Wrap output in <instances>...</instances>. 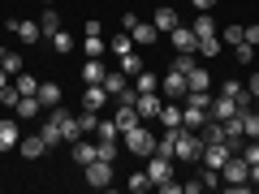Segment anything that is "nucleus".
Listing matches in <instances>:
<instances>
[{
    "mask_svg": "<svg viewBox=\"0 0 259 194\" xmlns=\"http://www.w3.org/2000/svg\"><path fill=\"white\" fill-rule=\"evenodd\" d=\"M194 35L199 39H207V35H221V30H216V18H212V9H199V18H194Z\"/></svg>",
    "mask_w": 259,
    "mask_h": 194,
    "instance_id": "obj_18",
    "label": "nucleus"
},
{
    "mask_svg": "<svg viewBox=\"0 0 259 194\" xmlns=\"http://www.w3.org/2000/svg\"><path fill=\"white\" fill-rule=\"evenodd\" d=\"M39 100H44V108H61V86L56 82H39Z\"/></svg>",
    "mask_w": 259,
    "mask_h": 194,
    "instance_id": "obj_24",
    "label": "nucleus"
},
{
    "mask_svg": "<svg viewBox=\"0 0 259 194\" xmlns=\"http://www.w3.org/2000/svg\"><path fill=\"white\" fill-rule=\"evenodd\" d=\"M0 69H5V74H22V56H18V52H5Z\"/></svg>",
    "mask_w": 259,
    "mask_h": 194,
    "instance_id": "obj_37",
    "label": "nucleus"
},
{
    "mask_svg": "<svg viewBox=\"0 0 259 194\" xmlns=\"http://www.w3.org/2000/svg\"><path fill=\"white\" fill-rule=\"evenodd\" d=\"M233 112H242V108H238V100H229V95H221V100H212V108H207V117H212V121H229Z\"/></svg>",
    "mask_w": 259,
    "mask_h": 194,
    "instance_id": "obj_13",
    "label": "nucleus"
},
{
    "mask_svg": "<svg viewBox=\"0 0 259 194\" xmlns=\"http://www.w3.org/2000/svg\"><path fill=\"white\" fill-rule=\"evenodd\" d=\"M134 108H139V117L147 121V117H160V108H164V100H160L156 91H147V95H139V91H134Z\"/></svg>",
    "mask_w": 259,
    "mask_h": 194,
    "instance_id": "obj_9",
    "label": "nucleus"
},
{
    "mask_svg": "<svg viewBox=\"0 0 259 194\" xmlns=\"http://www.w3.org/2000/svg\"><path fill=\"white\" fill-rule=\"evenodd\" d=\"M199 156H203V134H199V129H177L173 160H190V164H199Z\"/></svg>",
    "mask_w": 259,
    "mask_h": 194,
    "instance_id": "obj_2",
    "label": "nucleus"
},
{
    "mask_svg": "<svg viewBox=\"0 0 259 194\" xmlns=\"http://www.w3.org/2000/svg\"><path fill=\"white\" fill-rule=\"evenodd\" d=\"M9 82H13V74H5V69H0V91H5Z\"/></svg>",
    "mask_w": 259,
    "mask_h": 194,
    "instance_id": "obj_48",
    "label": "nucleus"
},
{
    "mask_svg": "<svg viewBox=\"0 0 259 194\" xmlns=\"http://www.w3.org/2000/svg\"><path fill=\"white\" fill-rule=\"evenodd\" d=\"M18 151H22L26 160H39V156L48 151V142H44V134H26V138L18 142Z\"/></svg>",
    "mask_w": 259,
    "mask_h": 194,
    "instance_id": "obj_16",
    "label": "nucleus"
},
{
    "mask_svg": "<svg viewBox=\"0 0 259 194\" xmlns=\"http://www.w3.org/2000/svg\"><path fill=\"white\" fill-rule=\"evenodd\" d=\"M117 156H121L117 138H95V160H108V164H117Z\"/></svg>",
    "mask_w": 259,
    "mask_h": 194,
    "instance_id": "obj_23",
    "label": "nucleus"
},
{
    "mask_svg": "<svg viewBox=\"0 0 259 194\" xmlns=\"http://www.w3.org/2000/svg\"><path fill=\"white\" fill-rule=\"evenodd\" d=\"M242 39H246V43L255 47V43H259V26H242Z\"/></svg>",
    "mask_w": 259,
    "mask_h": 194,
    "instance_id": "obj_44",
    "label": "nucleus"
},
{
    "mask_svg": "<svg viewBox=\"0 0 259 194\" xmlns=\"http://www.w3.org/2000/svg\"><path fill=\"white\" fill-rule=\"evenodd\" d=\"M156 86H160V78L151 74V69H143V74H134V91H139V95H147V91H156Z\"/></svg>",
    "mask_w": 259,
    "mask_h": 194,
    "instance_id": "obj_26",
    "label": "nucleus"
},
{
    "mask_svg": "<svg viewBox=\"0 0 259 194\" xmlns=\"http://www.w3.org/2000/svg\"><path fill=\"white\" fill-rule=\"evenodd\" d=\"M82 134H95V125H100V112H91V108H82Z\"/></svg>",
    "mask_w": 259,
    "mask_h": 194,
    "instance_id": "obj_40",
    "label": "nucleus"
},
{
    "mask_svg": "<svg viewBox=\"0 0 259 194\" xmlns=\"http://www.w3.org/2000/svg\"><path fill=\"white\" fill-rule=\"evenodd\" d=\"M130 190H134V194L151 190V177H147V173H130Z\"/></svg>",
    "mask_w": 259,
    "mask_h": 194,
    "instance_id": "obj_38",
    "label": "nucleus"
},
{
    "mask_svg": "<svg viewBox=\"0 0 259 194\" xmlns=\"http://www.w3.org/2000/svg\"><path fill=\"white\" fill-rule=\"evenodd\" d=\"M130 39H134V43H160V30L151 26V22H134V26L125 30Z\"/></svg>",
    "mask_w": 259,
    "mask_h": 194,
    "instance_id": "obj_14",
    "label": "nucleus"
},
{
    "mask_svg": "<svg viewBox=\"0 0 259 194\" xmlns=\"http://www.w3.org/2000/svg\"><path fill=\"white\" fill-rule=\"evenodd\" d=\"M186 91H212V74H207V69H199V65H194L190 74H186Z\"/></svg>",
    "mask_w": 259,
    "mask_h": 194,
    "instance_id": "obj_21",
    "label": "nucleus"
},
{
    "mask_svg": "<svg viewBox=\"0 0 259 194\" xmlns=\"http://www.w3.org/2000/svg\"><path fill=\"white\" fill-rule=\"evenodd\" d=\"M242 129H246V138H259V112L255 108L242 112Z\"/></svg>",
    "mask_w": 259,
    "mask_h": 194,
    "instance_id": "obj_34",
    "label": "nucleus"
},
{
    "mask_svg": "<svg viewBox=\"0 0 259 194\" xmlns=\"http://www.w3.org/2000/svg\"><path fill=\"white\" fill-rule=\"evenodd\" d=\"M69 156H74V164H91V160H95V142L91 138H78V142H69Z\"/></svg>",
    "mask_w": 259,
    "mask_h": 194,
    "instance_id": "obj_17",
    "label": "nucleus"
},
{
    "mask_svg": "<svg viewBox=\"0 0 259 194\" xmlns=\"http://www.w3.org/2000/svg\"><path fill=\"white\" fill-rule=\"evenodd\" d=\"M13 86H18L22 95H39V78H30L26 69H22V74H13Z\"/></svg>",
    "mask_w": 259,
    "mask_h": 194,
    "instance_id": "obj_29",
    "label": "nucleus"
},
{
    "mask_svg": "<svg viewBox=\"0 0 259 194\" xmlns=\"http://www.w3.org/2000/svg\"><path fill=\"white\" fill-rule=\"evenodd\" d=\"M168 43H173L177 52H199V35H194L190 26H173L168 30Z\"/></svg>",
    "mask_w": 259,
    "mask_h": 194,
    "instance_id": "obj_8",
    "label": "nucleus"
},
{
    "mask_svg": "<svg viewBox=\"0 0 259 194\" xmlns=\"http://www.w3.org/2000/svg\"><path fill=\"white\" fill-rule=\"evenodd\" d=\"M13 112L30 121V117H39V112H48V108H44V100H39V95H22V100L13 104Z\"/></svg>",
    "mask_w": 259,
    "mask_h": 194,
    "instance_id": "obj_15",
    "label": "nucleus"
},
{
    "mask_svg": "<svg viewBox=\"0 0 259 194\" xmlns=\"http://www.w3.org/2000/svg\"><path fill=\"white\" fill-rule=\"evenodd\" d=\"M160 121H164V129H177L182 125V104H164L160 108Z\"/></svg>",
    "mask_w": 259,
    "mask_h": 194,
    "instance_id": "obj_27",
    "label": "nucleus"
},
{
    "mask_svg": "<svg viewBox=\"0 0 259 194\" xmlns=\"http://www.w3.org/2000/svg\"><path fill=\"white\" fill-rule=\"evenodd\" d=\"M250 185H259V160L250 164Z\"/></svg>",
    "mask_w": 259,
    "mask_h": 194,
    "instance_id": "obj_47",
    "label": "nucleus"
},
{
    "mask_svg": "<svg viewBox=\"0 0 259 194\" xmlns=\"http://www.w3.org/2000/svg\"><path fill=\"white\" fill-rule=\"evenodd\" d=\"M87 185H95V190L112 185V164L108 160H91V164H87Z\"/></svg>",
    "mask_w": 259,
    "mask_h": 194,
    "instance_id": "obj_6",
    "label": "nucleus"
},
{
    "mask_svg": "<svg viewBox=\"0 0 259 194\" xmlns=\"http://www.w3.org/2000/svg\"><path fill=\"white\" fill-rule=\"evenodd\" d=\"M39 30H44V39H52L56 30H61V18H56V9H44V13H39Z\"/></svg>",
    "mask_w": 259,
    "mask_h": 194,
    "instance_id": "obj_25",
    "label": "nucleus"
},
{
    "mask_svg": "<svg viewBox=\"0 0 259 194\" xmlns=\"http://www.w3.org/2000/svg\"><path fill=\"white\" fill-rule=\"evenodd\" d=\"M147 177H151V185H164V181H173V156H151V164H147Z\"/></svg>",
    "mask_w": 259,
    "mask_h": 194,
    "instance_id": "obj_5",
    "label": "nucleus"
},
{
    "mask_svg": "<svg viewBox=\"0 0 259 194\" xmlns=\"http://www.w3.org/2000/svg\"><path fill=\"white\" fill-rule=\"evenodd\" d=\"M199 185H203V190H216V185H221V168H199Z\"/></svg>",
    "mask_w": 259,
    "mask_h": 194,
    "instance_id": "obj_33",
    "label": "nucleus"
},
{
    "mask_svg": "<svg viewBox=\"0 0 259 194\" xmlns=\"http://www.w3.org/2000/svg\"><path fill=\"white\" fill-rule=\"evenodd\" d=\"M199 56H221V35H207V39H199Z\"/></svg>",
    "mask_w": 259,
    "mask_h": 194,
    "instance_id": "obj_36",
    "label": "nucleus"
},
{
    "mask_svg": "<svg viewBox=\"0 0 259 194\" xmlns=\"http://www.w3.org/2000/svg\"><path fill=\"white\" fill-rule=\"evenodd\" d=\"M121 142H125V151L130 156H156V134H151V129H143V125H134L130 129V134H121Z\"/></svg>",
    "mask_w": 259,
    "mask_h": 194,
    "instance_id": "obj_3",
    "label": "nucleus"
},
{
    "mask_svg": "<svg viewBox=\"0 0 259 194\" xmlns=\"http://www.w3.org/2000/svg\"><path fill=\"white\" fill-rule=\"evenodd\" d=\"M221 43H242V26H225L221 30Z\"/></svg>",
    "mask_w": 259,
    "mask_h": 194,
    "instance_id": "obj_43",
    "label": "nucleus"
},
{
    "mask_svg": "<svg viewBox=\"0 0 259 194\" xmlns=\"http://www.w3.org/2000/svg\"><path fill=\"white\" fill-rule=\"evenodd\" d=\"M82 52H87V56H95V61H100V56L108 52V43H104V35H100V30H95V35H87V43H82Z\"/></svg>",
    "mask_w": 259,
    "mask_h": 194,
    "instance_id": "obj_28",
    "label": "nucleus"
},
{
    "mask_svg": "<svg viewBox=\"0 0 259 194\" xmlns=\"http://www.w3.org/2000/svg\"><path fill=\"white\" fill-rule=\"evenodd\" d=\"M233 61H238V65H250V61H255V47H250L246 39H242V43H233Z\"/></svg>",
    "mask_w": 259,
    "mask_h": 194,
    "instance_id": "obj_35",
    "label": "nucleus"
},
{
    "mask_svg": "<svg viewBox=\"0 0 259 194\" xmlns=\"http://www.w3.org/2000/svg\"><path fill=\"white\" fill-rule=\"evenodd\" d=\"M44 5H52V0H44Z\"/></svg>",
    "mask_w": 259,
    "mask_h": 194,
    "instance_id": "obj_50",
    "label": "nucleus"
},
{
    "mask_svg": "<svg viewBox=\"0 0 259 194\" xmlns=\"http://www.w3.org/2000/svg\"><path fill=\"white\" fill-rule=\"evenodd\" d=\"M18 142H22V125H18V117H5V121H0V151L18 147Z\"/></svg>",
    "mask_w": 259,
    "mask_h": 194,
    "instance_id": "obj_10",
    "label": "nucleus"
},
{
    "mask_svg": "<svg viewBox=\"0 0 259 194\" xmlns=\"http://www.w3.org/2000/svg\"><path fill=\"white\" fill-rule=\"evenodd\" d=\"M229 156H233V147H229L225 138H221V142H203V156H199V164H207V168H221Z\"/></svg>",
    "mask_w": 259,
    "mask_h": 194,
    "instance_id": "obj_4",
    "label": "nucleus"
},
{
    "mask_svg": "<svg viewBox=\"0 0 259 194\" xmlns=\"http://www.w3.org/2000/svg\"><path fill=\"white\" fill-rule=\"evenodd\" d=\"M18 100H22V91H18V86H13V82L5 86V91H0V104H5V108H13V104H18Z\"/></svg>",
    "mask_w": 259,
    "mask_h": 194,
    "instance_id": "obj_41",
    "label": "nucleus"
},
{
    "mask_svg": "<svg viewBox=\"0 0 259 194\" xmlns=\"http://www.w3.org/2000/svg\"><path fill=\"white\" fill-rule=\"evenodd\" d=\"M246 91H250V95H255V100H259V74H255V78H250V82H246Z\"/></svg>",
    "mask_w": 259,
    "mask_h": 194,
    "instance_id": "obj_46",
    "label": "nucleus"
},
{
    "mask_svg": "<svg viewBox=\"0 0 259 194\" xmlns=\"http://www.w3.org/2000/svg\"><path fill=\"white\" fill-rule=\"evenodd\" d=\"M9 30L22 39V43H35V39H44V30H39V22H9Z\"/></svg>",
    "mask_w": 259,
    "mask_h": 194,
    "instance_id": "obj_19",
    "label": "nucleus"
},
{
    "mask_svg": "<svg viewBox=\"0 0 259 194\" xmlns=\"http://www.w3.org/2000/svg\"><path fill=\"white\" fill-rule=\"evenodd\" d=\"M112 125H117V134H130L134 125H143V117H139V108H134V104H121V108L112 112Z\"/></svg>",
    "mask_w": 259,
    "mask_h": 194,
    "instance_id": "obj_7",
    "label": "nucleus"
},
{
    "mask_svg": "<svg viewBox=\"0 0 259 194\" xmlns=\"http://www.w3.org/2000/svg\"><path fill=\"white\" fill-rule=\"evenodd\" d=\"M121 74H125V78L143 74V56H139V52H125V56H121Z\"/></svg>",
    "mask_w": 259,
    "mask_h": 194,
    "instance_id": "obj_30",
    "label": "nucleus"
},
{
    "mask_svg": "<svg viewBox=\"0 0 259 194\" xmlns=\"http://www.w3.org/2000/svg\"><path fill=\"white\" fill-rule=\"evenodd\" d=\"M112 52H117V56H125V52H134V39H130V35H117V39H112Z\"/></svg>",
    "mask_w": 259,
    "mask_h": 194,
    "instance_id": "obj_39",
    "label": "nucleus"
},
{
    "mask_svg": "<svg viewBox=\"0 0 259 194\" xmlns=\"http://www.w3.org/2000/svg\"><path fill=\"white\" fill-rule=\"evenodd\" d=\"M221 185H229V190H250V164L238 156V151L221 164Z\"/></svg>",
    "mask_w": 259,
    "mask_h": 194,
    "instance_id": "obj_1",
    "label": "nucleus"
},
{
    "mask_svg": "<svg viewBox=\"0 0 259 194\" xmlns=\"http://www.w3.org/2000/svg\"><path fill=\"white\" fill-rule=\"evenodd\" d=\"M112 95L104 91V82H95V86H87V95H82V108H91V112H104V104H108Z\"/></svg>",
    "mask_w": 259,
    "mask_h": 194,
    "instance_id": "obj_12",
    "label": "nucleus"
},
{
    "mask_svg": "<svg viewBox=\"0 0 259 194\" xmlns=\"http://www.w3.org/2000/svg\"><path fill=\"white\" fill-rule=\"evenodd\" d=\"M39 134H44V142H48V147H61V142H65V138H61V125H56L52 117H48V125L39 129Z\"/></svg>",
    "mask_w": 259,
    "mask_h": 194,
    "instance_id": "obj_32",
    "label": "nucleus"
},
{
    "mask_svg": "<svg viewBox=\"0 0 259 194\" xmlns=\"http://www.w3.org/2000/svg\"><path fill=\"white\" fill-rule=\"evenodd\" d=\"M221 0H194V9H216Z\"/></svg>",
    "mask_w": 259,
    "mask_h": 194,
    "instance_id": "obj_45",
    "label": "nucleus"
},
{
    "mask_svg": "<svg viewBox=\"0 0 259 194\" xmlns=\"http://www.w3.org/2000/svg\"><path fill=\"white\" fill-rule=\"evenodd\" d=\"M0 61H5V47H0Z\"/></svg>",
    "mask_w": 259,
    "mask_h": 194,
    "instance_id": "obj_49",
    "label": "nucleus"
},
{
    "mask_svg": "<svg viewBox=\"0 0 259 194\" xmlns=\"http://www.w3.org/2000/svg\"><path fill=\"white\" fill-rule=\"evenodd\" d=\"M151 26H156L160 35H168L173 26H182V18H177V9H156V18H151Z\"/></svg>",
    "mask_w": 259,
    "mask_h": 194,
    "instance_id": "obj_20",
    "label": "nucleus"
},
{
    "mask_svg": "<svg viewBox=\"0 0 259 194\" xmlns=\"http://www.w3.org/2000/svg\"><path fill=\"white\" fill-rule=\"evenodd\" d=\"M48 43H52V47H56V52H61V56H65V52H74V47H78V43H74V35H69V30H56V35L48 39Z\"/></svg>",
    "mask_w": 259,
    "mask_h": 194,
    "instance_id": "obj_31",
    "label": "nucleus"
},
{
    "mask_svg": "<svg viewBox=\"0 0 259 194\" xmlns=\"http://www.w3.org/2000/svg\"><path fill=\"white\" fill-rule=\"evenodd\" d=\"M160 86H164V100H182V95H186V74L168 69V74L160 78Z\"/></svg>",
    "mask_w": 259,
    "mask_h": 194,
    "instance_id": "obj_11",
    "label": "nucleus"
},
{
    "mask_svg": "<svg viewBox=\"0 0 259 194\" xmlns=\"http://www.w3.org/2000/svg\"><path fill=\"white\" fill-rule=\"evenodd\" d=\"M104 74H108V69H104V61L87 56V65H82V82H87V86H95V82H104Z\"/></svg>",
    "mask_w": 259,
    "mask_h": 194,
    "instance_id": "obj_22",
    "label": "nucleus"
},
{
    "mask_svg": "<svg viewBox=\"0 0 259 194\" xmlns=\"http://www.w3.org/2000/svg\"><path fill=\"white\" fill-rule=\"evenodd\" d=\"M95 138H121V134H117L112 121H100V125H95Z\"/></svg>",
    "mask_w": 259,
    "mask_h": 194,
    "instance_id": "obj_42",
    "label": "nucleus"
}]
</instances>
